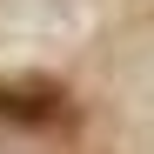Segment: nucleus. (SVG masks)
<instances>
[{"mask_svg": "<svg viewBox=\"0 0 154 154\" xmlns=\"http://www.w3.org/2000/svg\"><path fill=\"white\" fill-rule=\"evenodd\" d=\"M0 107H7L14 121H54L60 114V87L54 81H20V87L0 94Z\"/></svg>", "mask_w": 154, "mask_h": 154, "instance_id": "obj_1", "label": "nucleus"}]
</instances>
